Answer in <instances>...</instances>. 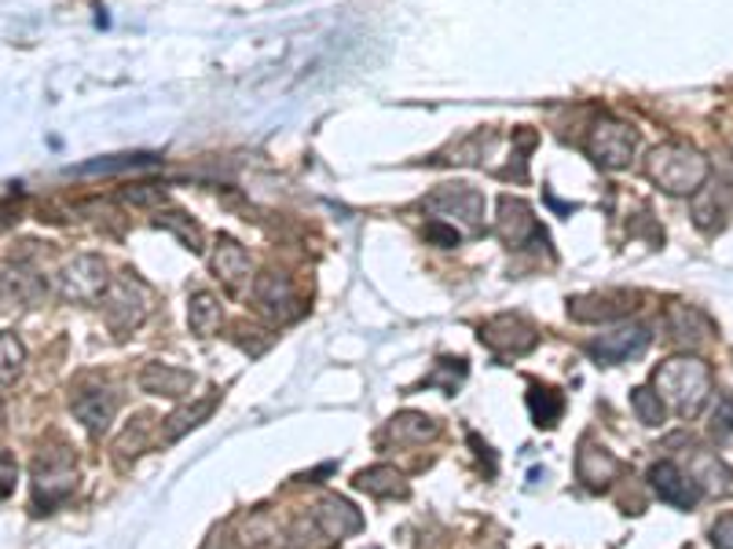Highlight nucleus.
Returning <instances> with one entry per match:
<instances>
[{
  "instance_id": "1",
  "label": "nucleus",
  "mask_w": 733,
  "mask_h": 549,
  "mask_svg": "<svg viewBox=\"0 0 733 549\" xmlns=\"http://www.w3.org/2000/svg\"><path fill=\"white\" fill-rule=\"evenodd\" d=\"M653 392L682 422H690L704 411L708 395H712V370L697 356H674L653 370Z\"/></svg>"
},
{
  "instance_id": "2",
  "label": "nucleus",
  "mask_w": 733,
  "mask_h": 549,
  "mask_svg": "<svg viewBox=\"0 0 733 549\" xmlns=\"http://www.w3.org/2000/svg\"><path fill=\"white\" fill-rule=\"evenodd\" d=\"M646 177L668 194H697L712 177V166L697 147L671 139L646 158Z\"/></svg>"
},
{
  "instance_id": "3",
  "label": "nucleus",
  "mask_w": 733,
  "mask_h": 549,
  "mask_svg": "<svg viewBox=\"0 0 733 549\" xmlns=\"http://www.w3.org/2000/svg\"><path fill=\"white\" fill-rule=\"evenodd\" d=\"M422 213L429 220H440V224L455 228L459 235H481L488 202L470 183H444V187H437L433 194L422 198Z\"/></svg>"
},
{
  "instance_id": "4",
  "label": "nucleus",
  "mask_w": 733,
  "mask_h": 549,
  "mask_svg": "<svg viewBox=\"0 0 733 549\" xmlns=\"http://www.w3.org/2000/svg\"><path fill=\"white\" fill-rule=\"evenodd\" d=\"M77 465L66 451L38 454L33 462V513H55L77 490Z\"/></svg>"
},
{
  "instance_id": "5",
  "label": "nucleus",
  "mask_w": 733,
  "mask_h": 549,
  "mask_svg": "<svg viewBox=\"0 0 733 549\" xmlns=\"http://www.w3.org/2000/svg\"><path fill=\"white\" fill-rule=\"evenodd\" d=\"M100 305H103V319H107L111 334L129 337L150 315V289L139 283V278L122 275L107 286V294H103Z\"/></svg>"
},
{
  "instance_id": "6",
  "label": "nucleus",
  "mask_w": 733,
  "mask_h": 549,
  "mask_svg": "<svg viewBox=\"0 0 733 549\" xmlns=\"http://www.w3.org/2000/svg\"><path fill=\"white\" fill-rule=\"evenodd\" d=\"M111 283V267L96 253H81L60 267V297L74 300V305H100Z\"/></svg>"
},
{
  "instance_id": "7",
  "label": "nucleus",
  "mask_w": 733,
  "mask_h": 549,
  "mask_svg": "<svg viewBox=\"0 0 733 549\" xmlns=\"http://www.w3.org/2000/svg\"><path fill=\"white\" fill-rule=\"evenodd\" d=\"M481 345L492 352L495 359H521L540 348V330L525 319V315H514V312H503L495 315V319L481 323Z\"/></svg>"
},
{
  "instance_id": "8",
  "label": "nucleus",
  "mask_w": 733,
  "mask_h": 549,
  "mask_svg": "<svg viewBox=\"0 0 733 549\" xmlns=\"http://www.w3.org/2000/svg\"><path fill=\"white\" fill-rule=\"evenodd\" d=\"M635 150H638V133L616 118H601L587 133V155L595 158V166L601 169H627Z\"/></svg>"
},
{
  "instance_id": "9",
  "label": "nucleus",
  "mask_w": 733,
  "mask_h": 549,
  "mask_svg": "<svg viewBox=\"0 0 733 549\" xmlns=\"http://www.w3.org/2000/svg\"><path fill=\"white\" fill-rule=\"evenodd\" d=\"M495 235L503 239L510 250H528V245H543L551 253V235L543 231V224L535 220L528 202H521L514 194L499 198V217H495Z\"/></svg>"
},
{
  "instance_id": "10",
  "label": "nucleus",
  "mask_w": 733,
  "mask_h": 549,
  "mask_svg": "<svg viewBox=\"0 0 733 549\" xmlns=\"http://www.w3.org/2000/svg\"><path fill=\"white\" fill-rule=\"evenodd\" d=\"M653 341V330L642 323H627L616 326L609 334H598L595 341H587V356L595 359L598 367H616V363H631L638 359Z\"/></svg>"
},
{
  "instance_id": "11",
  "label": "nucleus",
  "mask_w": 733,
  "mask_h": 549,
  "mask_svg": "<svg viewBox=\"0 0 733 549\" xmlns=\"http://www.w3.org/2000/svg\"><path fill=\"white\" fill-rule=\"evenodd\" d=\"M253 300H258V308L275 326L294 323V319H301V312H305L294 283H290L283 272H264V275L253 278Z\"/></svg>"
},
{
  "instance_id": "12",
  "label": "nucleus",
  "mask_w": 733,
  "mask_h": 549,
  "mask_svg": "<svg viewBox=\"0 0 733 549\" xmlns=\"http://www.w3.org/2000/svg\"><path fill=\"white\" fill-rule=\"evenodd\" d=\"M624 473V462L616 458L609 447H601L595 436H584L579 440V451H576V481L584 484L587 490H609L616 481H620Z\"/></svg>"
},
{
  "instance_id": "13",
  "label": "nucleus",
  "mask_w": 733,
  "mask_h": 549,
  "mask_svg": "<svg viewBox=\"0 0 733 549\" xmlns=\"http://www.w3.org/2000/svg\"><path fill=\"white\" fill-rule=\"evenodd\" d=\"M118 392L107 389V384H85V389H77L70 395V411L81 425H85L92 436H103V432L111 429L114 414H118Z\"/></svg>"
},
{
  "instance_id": "14",
  "label": "nucleus",
  "mask_w": 733,
  "mask_h": 549,
  "mask_svg": "<svg viewBox=\"0 0 733 549\" xmlns=\"http://www.w3.org/2000/svg\"><path fill=\"white\" fill-rule=\"evenodd\" d=\"M312 524H316V531L323 535V539L342 542V539H348V535L364 531V513H359L348 498L323 495L316 506H312Z\"/></svg>"
},
{
  "instance_id": "15",
  "label": "nucleus",
  "mask_w": 733,
  "mask_h": 549,
  "mask_svg": "<svg viewBox=\"0 0 733 549\" xmlns=\"http://www.w3.org/2000/svg\"><path fill=\"white\" fill-rule=\"evenodd\" d=\"M649 487H653V495L660 502H668L674 509H693L697 502L704 498L701 484L685 469H679L674 462H657L653 469H649Z\"/></svg>"
},
{
  "instance_id": "16",
  "label": "nucleus",
  "mask_w": 733,
  "mask_h": 549,
  "mask_svg": "<svg viewBox=\"0 0 733 549\" xmlns=\"http://www.w3.org/2000/svg\"><path fill=\"white\" fill-rule=\"evenodd\" d=\"M44 294H49V283L27 264L15 261H0V300L19 308H38Z\"/></svg>"
},
{
  "instance_id": "17",
  "label": "nucleus",
  "mask_w": 733,
  "mask_h": 549,
  "mask_svg": "<svg viewBox=\"0 0 733 549\" xmlns=\"http://www.w3.org/2000/svg\"><path fill=\"white\" fill-rule=\"evenodd\" d=\"M209 264H213V275L228 286V294H242V286L250 283V253L231 235H220L213 242Z\"/></svg>"
},
{
  "instance_id": "18",
  "label": "nucleus",
  "mask_w": 733,
  "mask_h": 549,
  "mask_svg": "<svg viewBox=\"0 0 733 549\" xmlns=\"http://www.w3.org/2000/svg\"><path fill=\"white\" fill-rule=\"evenodd\" d=\"M635 312L631 294H587L568 300V315L576 323H616Z\"/></svg>"
},
{
  "instance_id": "19",
  "label": "nucleus",
  "mask_w": 733,
  "mask_h": 549,
  "mask_svg": "<svg viewBox=\"0 0 733 549\" xmlns=\"http://www.w3.org/2000/svg\"><path fill=\"white\" fill-rule=\"evenodd\" d=\"M139 389L147 395H166V400H184V395H191L195 389V373L184 370V367H172V363H144L139 370Z\"/></svg>"
},
{
  "instance_id": "20",
  "label": "nucleus",
  "mask_w": 733,
  "mask_h": 549,
  "mask_svg": "<svg viewBox=\"0 0 733 549\" xmlns=\"http://www.w3.org/2000/svg\"><path fill=\"white\" fill-rule=\"evenodd\" d=\"M664 326H668V337L674 345H704L708 337H712V319L693 308V305H682V300H674V305H668L664 312Z\"/></svg>"
},
{
  "instance_id": "21",
  "label": "nucleus",
  "mask_w": 733,
  "mask_h": 549,
  "mask_svg": "<svg viewBox=\"0 0 733 549\" xmlns=\"http://www.w3.org/2000/svg\"><path fill=\"white\" fill-rule=\"evenodd\" d=\"M440 425L422 411H404L397 418H389L386 425V440L397 443V447H422V443L437 440Z\"/></svg>"
},
{
  "instance_id": "22",
  "label": "nucleus",
  "mask_w": 733,
  "mask_h": 549,
  "mask_svg": "<svg viewBox=\"0 0 733 549\" xmlns=\"http://www.w3.org/2000/svg\"><path fill=\"white\" fill-rule=\"evenodd\" d=\"M733 205V194L726 183H704L701 191L693 194V220L701 231H715L723 228V220Z\"/></svg>"
},
{
  "instance_id": "23",
  "label": "nucleus",
  "mask_w": 733,
  "mask_h": 549,
  "mask_svg": "<svg viewBox=\"0 0 733 549\" xmlns=\"http://www.w3.org/2000/svg\"><path fill=\"white\" fill-rule=\"evenodd\" d=\"M356 490H364L370 498H407L411 487H407V476L397 465H370V469L356 473Z\"/></svg>"
},
{
  "instance_id": "24",
  "label": "nucleus",
  "mask_w": 733,
  "mask_h": 549,
  "mask_svg": "<svg viewBox=\"0 0 733 549\" xmlns=\"http://www.w3.org/2000/svg\"><path fill=\"white\" fill-rule=\"evenodd\" d=\"M158 155H111V158H92L81 161V166H70L66 177H114V172H139V169H155Z\"/></svg>"
},
{
  "instance_id": "25",
  "label": "nucleus",
  "mask_w": 733,
  "mask_h": 549,
  "mask_svg": "<svg viewBox=\"0 0 733 549\" xmlns=\"http://www.w3.org/2000/svg\"><path fill=\"white\" fill-rule=\"evenodd\" d=\"M220 403V392L206 395V400H195L191 407H180V411H172L166 422H161V443H177L180 436H188L191 429H199L209 414L217 411Z\"/></svg>"
},
{
  "instance_id": "26",
  "label": "nucleus",
  "mask_w": 733,
  "mask_h": 549,
  "mask_svg": "<svg viewBox=\"0 0 733 549\" xmlns=\"http://www.w3.org/2000/svg\"><path fill=\"white\" fill-rule=\"evenodd\" d=\"M220 323H224V308H220V300L213 294H206V289H199V294H191L188 300V326L195 337H217Z\"/></svg>"
},
{
  "instance_id": "27",
  "label": "nucleus",
  "mask_w": 733,
  "mask_h": 549,
  "mask_svg": "<svg viewBox=\"0 0 733 549\" xmlns=\"http://www.w3.org/2000/svg\"><path fill=\"white\" fill-rule=\"evenodd\" d=\"M528 414L540 429H554L565 414V395L551 384H532L528 389Z\"/></svg>"
},
{
  "instance_id": "28",
  "label": "nucleus",
  "mask_w": 733,
  "mask_h": 549,
  "mask_svg": "<svg viewBox=\"0 0 733 549\" xmlns=\"http://www.w3.org/2000/svg\"><path fill=\"white\" fill-rule=\"evenodd\" d=\"M155 224L166 228L169 235H177L184 250H191V253H202V250H206V231H202V224H199V220H191L188 213H180V209H166V213L158 209Z\"/></svg>"
},
{
  "instance_id": "29",
  "label": "nucleus",
  "mask_w": 733,
  "mask_h": 549,
  "mask_svg": "<svg viewBox=\"0 0 733 549\" xmlns=\"http://www.w3.org/2000/svg\"><path fill=\"white\" fill-rule=\"evenodd\" d=\"M467 373H470V367H467V359H451V356H440L437 359V370L433 373H426V389H440V392H459V384L467 381Z\"/></svg>"
},
{
  "instance_id": "30",
  "label": "nucleus",
  "mask_w": 733,
  "mask_h": 549,
  "mask_svg": "<svg viewBox=\"0 0 733 549\" xmlns=\"http://www.w3.org/2000/svg\"><path fill=\"white\" fill-rule=\"evenodd\" d=\"M22 367H27V348L15 334H0V384H11L19 381Z\"/></svg>"
},
{
  "instance_id": "31",
  "label": "nucleus",
  "mask_w": 733,
  "mask_h": 549,
  "mask_svg": "<svg viewBox=\"0 0 733 549\" xmlns=\"http://www.w3.org/2000/svg\"><path fill=\"white\" fill-rule=\"evenodd\" d=\"M631 411L638 414V422L649 425V429L664 425V400H660L653 389H646V384L631 392Z\"/></svg>"
},
{
  "instance_id": "32",
  "label": "nucleus",
  "mask_w": 733,
  "mask_h": 549,
  "mask_svg": "<svg viewBox=\"0 0 733 549\" xmlns=\"http://www.w3.org/2000/svg\"><path fill=\"white\" fill-rule=\"evenodd\" d=\"M122 202H129V205H161V202H166V187L136 183V187H129V191H122Z\"/></svg>"
},
{
  "instance_id": "33",
  "label": "nucleus",
  "mask_w": 733,
  "mask_h": 549,
  "mask_svg": "<svg viewBox=\"0 0 733 549\" xmlns=\"http://www.w3.org/2000/svg\"><path fill=\"white\" fill-rule=\"evenodd\" d=\"M712 436L723 443L726 436H733V403H730V395H723L719 400V407H715V414H712Z\"/></svg>"
},
{
  "instance_id": "34",
  "label": "nucleus",
  "mask_w": 733,
  "mask_h": 549,
  "mask_svg": "<svg viewBox=\"0 0 733 549\" xmlns=\"http://www.w3.org/2000/svg\"><path fill=\"white\" fill-rule=\"evenodd\" d=\"M15 481H19V462H15V454L0 447V498H11V490H15Z\"/></svg>"
},
{
  "instance_id": "35",
  "label": "nucleus",
  "mask_w": 733,
  "mask_h": 549,
  "mask_svg": "<svg viewBox=\"0 0 733 549\" xmlns=\"http://www.w3.org/2000/svg\"><path fill=\"white\" fill-rule=\"evenodd\" d=\"M426 239L429 242H437V245H444V250H451V245H459L462 242V235L455 228H448V224H440V220H429L426 224Z\"/></svg>"
},
{
  "instance_id": "36",
  "label": "nucleus",
  "mask_w": 733,
  "mask_h": 549,
  "mask_svg": "<svg viewBox=\"0 0 733 549\" xmlns=\"http://www.w3.org/2000/svg\"><path fill=\"white\" fill-rule=\"evenodd\" d=\"M712 549H733V513L712 524Z\"/></svg>"
},
{
  "instance_id": "37",
  "label": "nucleus",
  "mask_w": 733,
  "mask_h": 549,
  "mask_svg": "<svg viewBox=\"0 0 733 549\" xmlns=\"http://www.w3.org/2000/svg\"><path fill=\"white\" fill-rule=\"evenodd\" d=\"M0 425H4V403H0Z\"/></svg>"
}]
</instances>
